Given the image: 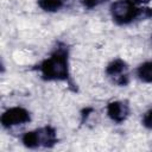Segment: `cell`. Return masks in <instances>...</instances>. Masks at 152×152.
I'll use <instances>...</instances> for the list:
<instances>
[{"label": "cell", "mask_w": 152, "mask_h": 152, "mask_svg": "<svg viewBox=\"0 0 152 152\" xmlns=\"http://www.w3.org/2000/svg\"><path fill=\"white\" fill-rule=\"evenodd\" d=\"M43 81L46 82H65L74 91L75 83L70 74V48L66 43L58 40L46 58L38 63L34 68Z\"/></svg>", "instance_id": "6da1fadb"}, {"label": "cell", "mask_w": 152, "mask_h": 152, "mask_svg": "<svg viewBox=\"0 0 152 152\" xmlns=\"http://www.w3.org/2000/svg\"><path fill=\"white\" fill-rule=\"evenodd\" d=\"M109 13L116 25L126 26L139 20L152 19V7H144L131 0H116L110 4Z\"/></svg>", "instance_id": "7a4b0ae2"}, {"label": "cell", "mask_w": 152, "mask_h": 152, "mask_svg": "<svg viewBox=\"0 0 152 152\" xmlns=\"http://www.w3.org/2000/svg\"><path fill=\"white\" fill-rule=\"evenodd\" d=\"M21 144L27 148H51L58 144L57 131L55 127L46 125L33 131L25 132L21 135Z\"/></svg>", "instance_id": "3957f363"}, {"label": "cell", "mask_w": 152, "mask_h": 152, "mask_svg": "<svg viewBox=\"0 0 152 152\" xmlns=\"http://www.w3.org/2000/svg\"><path fill=\"white\" fill-rule=\"evenodd\" d=\"M104 74L108 77V80L118 86V87H126L129 83L131 76H129V66L122 58H114L112 59L106 69Z\"/></svg>", "instance_id": "277c9868"}, {"label": "cell", "mask_w": 152, "mask_h": 152, "mask_svg": "<svg viewBox=\"0 0 152 152\" xmlns=\"http://www.w3.org/2000/svg\"><path fill=\"white\" fill-rule=\"evenodd\" d=\"M30 121H31V113L26 108L19 107V106L6 109L1 114V118H0L1 126L6 129H10L19 125L27 124Z\"/></svg>", "instance_id": "5b68a950"}, {"label": "cell", "mask_w": 152, "mask_h": 152, "mask_svg": "<svg viewBox=\"0 0 152 152\" xmlns=\"http://www.w3.org/2000/svg\"><path fill=\"white\" fill-rule=\"evenodd\" d=\"M129 103L126 100L110 101L106 106L107 116L115 124H122L129 116Z\"/></svg>", "instance_id": "8992f818"}, {"label": "cell", "mask_w": 152, "mask_h": 152, "mask_svg": "<svg viewBox=\"0 0 152 152\" xmlns=\"http://www.w3.org/2000/svg\"><path fill=\"white\" fill-rule=\"evenodd\" d=\"M135 76L144 83H152V61H146L139 64L135 69Z\"/></svg>", "instance_id": "52a82bcc"}, {"label": "cell", "mask_w": 152, "mask_h": 152, "mask_svg": "<svg viewBox=\"0 0 152 152\" xmlns=\"http://www.w3.org/2000/svg\"><path fill=\"white\" fill-rule=\"evenodd\" d=\"M37 4L44 12L55 13L65 6L66 0H37Z\"/></svg>", "instance_id": "ba28073f"}, {"label": "cell", "mask_w": 152, "mask_h": 152, "mask_svg": "<svg viewBox=\"0 0 152 152\" xmlns=\"http://www.w3.org/2000/svg\"><path fill=\"white\" fill-rule=\"evenodd\" d=\"M141 125L145 128L152 131V108H150L148 110H146L144 113V115L141 118Z\"/></svg>", "instance_id": "9c48e42d"}, {"label": "cell", "mask_w": 152, "mask_h": 152, "mask_svg": "<svg viewBox=\"0 0 152 152\" xmlns=\"http://www.w3.org/2000/svg\"><path fill=\"white\" fill-rule=\"evenodd\" d=\"M107 0H80V2L82 4V6L87 10H93L100 5H102L103 2H106Z\"/></svg>", "instance_id": "30bf717a"}, {"label": "cell", "mask_w": 152, "mask_h": 152, "mask_svg": "<svg viewBox=\"0 0 152 152\" xmlns=\"http://www.w3.org/2000/svg\"><path fill=\"white\" fill-rule=\"evenodd\" d=\"M131 1H133V2H135V4H138V5H144V4L150 2L151 0H131Z\"/></svg>", "instance_id": "8fae6325"}]
</instances>
